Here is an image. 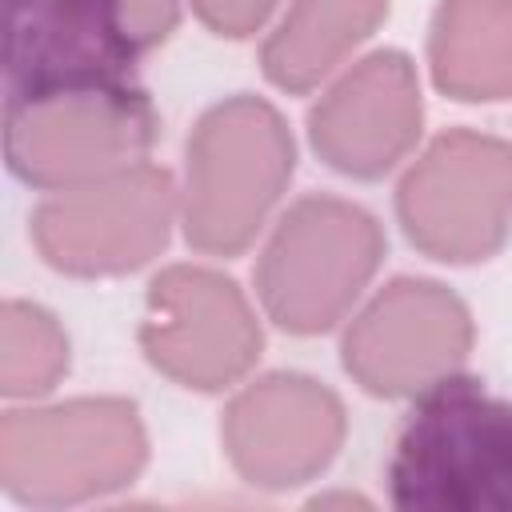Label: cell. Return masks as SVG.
Masks as SVG:
<instances>
[{
	"label": "cell",
	"instance_id": "cell-1",
	"mask_svg": "<svg viewBox=\"0 0 512 512\" xmlns=\"http://www.w3.org/2000/svg\"><path fill=\"white\" fill-rule=\"evenodd\" d=\"M388 496L420 512H512V400L460 372L416 392L388 456Z\"/></svg>",
	"mask_w": 512,
	"mask_h": 512
},
{
	"label": "cell",
	"instance_id": "cell-8",
	"mask_svg": "<svg viewBox=\"0 0 512 512\" xmlns=\"http://www.w3.org/2000/svg\"><path fill=\"white\" fill-rule=\"evenodd\" d=\"M140 52L120 0H4V104L136 84Z\"/></svg>",
	"mask_w": 512,
	"mask_h": 512
},
{
	"label": "cell",
	"instance_id": "cell-14",
	"mask_svg": "<svg viewBox=\"0 0 512 512\" xmlns=\"http://www.w3.org/2000/svg\"><path fill=\"white\" fill-rule=\"evenodd\" d=\"M388 0H292L264 40V76L284 92H308L332 76L384 20Z\"/></svg>",
	"mask_w": 512,
	"mask_h": 512
},
{
	"label": "cell",
	"instance_id": "cell-9",
	"mask_svg": "<svg viewBox=\"0 0 512 512\" xmlns=\"http://www.w3.org/2000/svg\"><path fill=\"white\" fill-rule=\"evenodd\" d=\"M140 348L168 380L216 392L240 380L260 356V324L228 276L176 264L148 284Z\"/></svg>",
	"mask_w": 512,
	"mask_h": 512
},
{
	"label": "cell",
	"instance_id": "cell-12",
	"mask_svg": "<svg viewBox=\"0 0 512 512\" xmlns=\"http://www.w3.org/2000/svg\"><path fill=\"white\" fill-rule=\"evenodd\" d=\"M316 156L356 180L392 172L420 136V84L404 52H372L352 64L312 108Z\"/></svg>",
	"mask_w": 512,
	"mask_h": 512
},
{
	"label": "cell",
	"instance_id": "cell-16",
	"mask_svg": "<svg viewBox=\"0 0 512 512\" xmlns=\"http://www.w3.org/2000/svg\"><path fill=\"white\" fill-rule=\"evenodd\" d=\"M196 16L216 32V36H252L276 8V0H192Z\"/></svg>",
	"mask_w": 512,
	"mask_h": 512
},
{
	"label": "cell",
	"instance_id": "cell-10",
	"mask_svg": "<svg viewBox=\"0 0 512 512\" xmlns=\"http://www.w3.org/2000/svg\"><path fill=\"white\" fill-rule=\"evenodd\" d=\"M472 320L460 296L436 280L400 276L344 332V368L372 396H416L460 372Z\"/></svg>",
	"mask_w": 512,
	"mask_h": 512
},
{
	"label": "cell",
	"instance_id": "cell-7",
	"mask_svg": "<svg viewBox=\"0 0 512 512\" xmlns=\"http://www.w3.org/2000/svg\"><path fill=\"white\" fill-rule=\"evenodd\" d=\"M176 208L172 176L140 160L40 200L32 240L40 256L68 276H116L148 264L164 248Z\"/></svg>",
	"mask_w": 512,
	"mask_h": 512
},
{
	"label": "cell",
	"instance_id": "cell-13",
	"mask_svg": "<svg viewBox=\"0 0 512 512\" xmlns=\"http://www.w3.org/2000/svg\"><path fill=\"white\" fill-rule=\"evenodd\" d=\"M428 60L456 100H512V0H440Z\"/></svg>",
	"mask_w": 512,
	"mask_h": 512
},
{
	"label": "cell",
	"instance_id": "cell-4",
	"mask_svg": "<svg viewBox=\"0 0 512 512\" xmlns=\"http://www.w3.org/2000/svg\"><path fill=\"white\" fill-rule=\"evenodd\" d=\"M380 256L384 236L364 208L304 196L284 212L256 264L260 304L280 328L316 336L356 304Z\"/></svg>",
	"mask_w": 512,
	"mask_h": 512
},
{
	"label": "cell",
	"instance_id": "cell-6",
	"mask_svg": "<svg viewBox=\"0 0 512 512\" xmlns=\"http://www.w3.org/2000/svg\"><path fill=\"white\" fill-rule=\"evenodd\" d=\"M396 216L432 260H488L512 232V144L468 128L436 136L404 172Z\"/></svg>",
	"mask_w": 512,
	"mask_h": 512
},
{
	"label": "cell",
	"instance_id": "cell-2",
	"mask_svg": "<svg viewBox=\"0 0 512 512\" xmlns=\"http://www.w3.org/2000/svg\"><path fill=\"white\" fill-rule=\"evenodd\" d=\"M292 136L260 96L212 104L188 136L184 240L208 256L244 252L292 180Z\"/></svg>",
	"mask_w": 512,
	"mask_h": 512
},
{
	"label": "cell",
	"instance_id": "cell-5",
	"mask_svg": "<svg viewBox=\"0 0 512 512\" xmlns=\"http://www.w3.org/2000/svg\"><path fill=\"white\" fill-rule=\"evenodd\" d=\"M4 124L8 168L40 192L80 188L132 168L156 140V112L140 84L4 104Z\"/></svg>",
	"mask_w": 512,
	"mask_h": 512
},
{
	"label": "cell",
	"instance_id": "cell-15",
	"mask_svg": "<svg viewBox=\"0 0 512 512\" xmlns=\"http://www.w3.org/2000/svg\"><path fill=\"white\" fill-rule=\"evenodd\" d=\"M68 372V340L60 324L24 300H8L0 316V392L40 396Z\"/></svg>",
	"mask_w": 512,
	"mask_h": 512
},
{
	"label": "cell",
	"instance_id": "cell-11",
	"mask_svg": "<svg viewBox=\"0 0 512 512\" xmlns=\"http://www.w3.org/2000/svg\"><path fill=\"white\" fill-rule=\"evenodd\" d=\"M224 452L256 488H292L320 476L344 440V404L320 380L276 372L224 408Z\"/></svg>",
	"mask_w": 512,
	"mask_h": 512
},
{
	"label": "cell",
	"instance_id": "cell-3",
	"mask_svg": "<svg viewBox=\"0 0 512 512\" xmlns=\"http://www.w3.org/2000/svg\"><path fill=\"white\" fill-rule=\"evenodd\" d=\"M144 448V428L128 400L16 408L0 424V484L20 504H80L132 484Z\"/></svg>",
	"mask_w": 512,
	"mask_h": 512
},
{
	"label": "cell",
	"instance_id": "cell-17",
	"mask_svg": "<svg viewBox=\"0 0 512 512\" xmlns=\"http://www.w3.org/2000/svg\"><path fill=\"white\" fill-rule=\"evenodd\" d=\"M132 36L140 40V48H156L160 40H168V32L180 20V0H120Z\"/></svg>",
	"mask_w": 512,
	"mask_h": 512
}]
</instances>
